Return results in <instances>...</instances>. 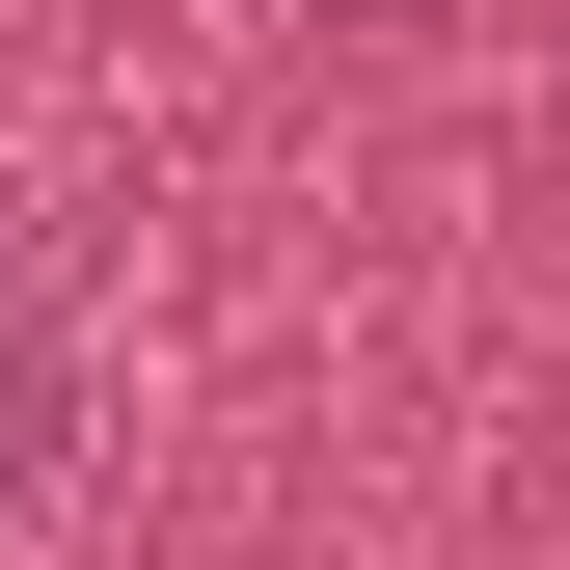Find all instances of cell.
Segmentation results:
<instances>
[{"label": "cell", "instance_id": "obj_1", "mask_svg": "<svg viewBox=\"0 0 570 570\" xmlns=\"http://www.w3.org/2000/svg\"><path fill=\"white\" fill-rule=\"evenodd\" d=\"M28 435H55V381H28V326H0V489H28Z\"/></svg>", "mask_w": 570, "mask_h": 570}, {"label": "cell", "instance_id": "obj_2", "mask_svg": "<svg viewBox=\"0 0 570 570\" xmlns=\"http://www.w3.org/2000/svg\"><path fill=\"white\" fill-rule=\"evenodd\" d=\"M326 28H381V0H326Z\"/></svg>", "mask_w": 570, "mask_h": 570}]
</instances>
